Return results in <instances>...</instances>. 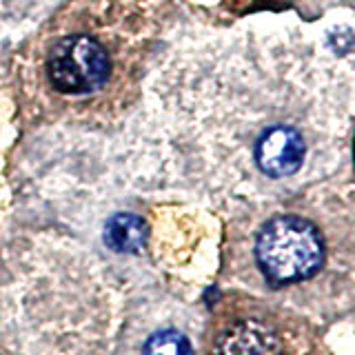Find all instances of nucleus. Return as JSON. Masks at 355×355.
I'll return each mask as SVG.
<instances>
[{
  "label": "nucleus",
  "instance_id": "5",
  "mask_svg": "<svg viewBox=\"0 0 355 355\" xmlns=\"http://www.w3.org/2000/svg\"><path fill=\"white\" fill-rule=\"evenodd\" d=\"M105 244L116 253H138L149 240V227L140 216L118 214L107 220L103 231Z\"/></svg>",
  "mask_w": 355,
  "mask_h": 355
},
{
  "label": "nucleus",
  "instance_id": "3",
  "mask_svg": "<svg viewBox=\"0 0 355 355\" xmlns=\"http://www.w3.org/2000/svg\"><path fill=\"white\" fill-rule=\"evenodd\" d=\"M304 151V140L293 127H271L255 144V160L266 175L286 178L302 166Z\"/></svg>",
  "mask_w": 355,
  "mask_h": 355
},
{
  "label": "nucleus",
  "instance_id": "1",
  "mask_svg": "<svg viewBox=\"0 0 355 355\" xmlns=\"http://www.w3.org/2000/svg\"><path fill=\"white\" fill-rule=\"evenodd\" d=\"M255 258L273 282H297L320 269L324 249L313 225L302 218L284 216L271 220L260 231Z\"/></svg>",
  "mask_w": 355,
  "mask_h": 355
},
{
  "label": "nucleus",
  "instance_id": "6",
  "mask_svg": "<svg viewBox=\"0 0 355 355\" xmlns=\"http://www.w3.org/2000/svg\"><path fill=\"white\" fill-rule=\"evenodd\" d=\"M144 355H193L191 342L178 331H158L144 344Z\"/></svg>",
  "mask_w": 355,
  "mask_h": 355
},
{
  "label": "nucleus",
  "instance_id": "2",
  "mask_svg": "<svg viewBox=\"0 0 355 355\" xmlns=\"http://www.w3.org/2000/svg\"><path fill=\"white\" fill-rule=\"evenodd\" d=\"M111 73L107 51L87 36L58 40L49 51L47 76L58 94L87 96L103 89Z\"/></svg>",
  "mask_w": 355,
  "mask_h": 355
},
{
  "label": "nucleus",
  "instance_id": "4",
  "mask_svg": "<svg viewBox=\"0 0 355 355\" xmlns=\"http://www.w3.org/2000/svg\"><path fill=\"white\" fill-rule=\"evenodd\" d=\"M220 355H280V342L258 322H242L225 333Z\"/></svg>",
  "mask_w": 355,
  "mask_h": 355
}]
</instances>
